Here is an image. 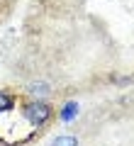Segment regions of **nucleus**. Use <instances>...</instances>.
<instances>
[{
  "mask_svg": "<svg viewBox=\"0 0 134 146\" xmlns=\"http://www.w3.org/2000/svg\"><path fill=\"white\" fill-rule=\"evenodd\" d=\"M22 112H25V119L29 122V124L41 127V124H47V122H49V117H51L54 110H51V105L44 102V100H29Z\"/></svg>",
  "mask_w": 134,
  "mask_h": 146,
  "instance_id": "obj_1",
  "label": "nucleus"
},
{
  "mask_svg": "<svg viewBox=\"0 0 134 146\" xmlns=\"http://www.w3.org/2000/svg\"><path fill=\"white\" fill-rule=\"evenodd\" d=\"M51 146H78V139L71 136V134H61L51 141Z\"/></svg>",
  "mask_w": 134,
  "mask_h": 146,
  "instance_id": "obj_2",
  "label": "nucleus"
},
{
  "mask_svg": "<svg viewBox=\"0 0 134 146\" xmlns=\"http://www.w3.org/2000/svg\"><path fill=\"white\" fill-rule=\"evenodd\" d=\"M12 105H15L12 95H7V93H3V90H0V112H7V110H12Z\"/></svg>",
  "mask_w": 134,
  "mask_h": 146,
  "instance_id": "obj_3",
  "label": "nucleus"
},
{
  "mask_svg": "<svg viewBox=\"0 0 134 146\" xmlns=\"http://www.w3.org/2000/svg\"><path fill=\"white\" fill-rule=\"evenodd\" d=\"M29 90H32L34 95H39V98H44V95L51 93V88H49V85H44V83H32V85H29Z\"/></svg>",
  "mask_w": 134,
  "mask_h": 146,
  "instance_id": "obj_4",
  "label": "nucleus"
}]
</instances>
